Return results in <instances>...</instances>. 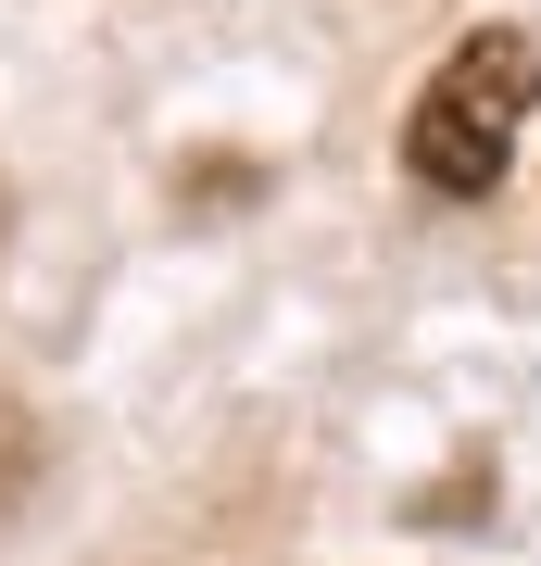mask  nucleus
Wrapping results in <instances>:
<instances>
[{
  "mask_svg": "<svg viewBox=\"0 0 541 566\" xmlns=\"http://www.w3.org/2000/svg\"><path fill=\"white\" fill-rule=\"evenodd\" d=\"M529 102H541V39H529V25H479V39H454V63L416 88V114H403V164H416V189H441V202L503 189V164H517V139H529Z\"/></svg>",
  "mask_w": 541,
  "mask_h": 566,
  "instance_id": "nucleus-1",
  "label": "nucleus"
}]
</instances>
